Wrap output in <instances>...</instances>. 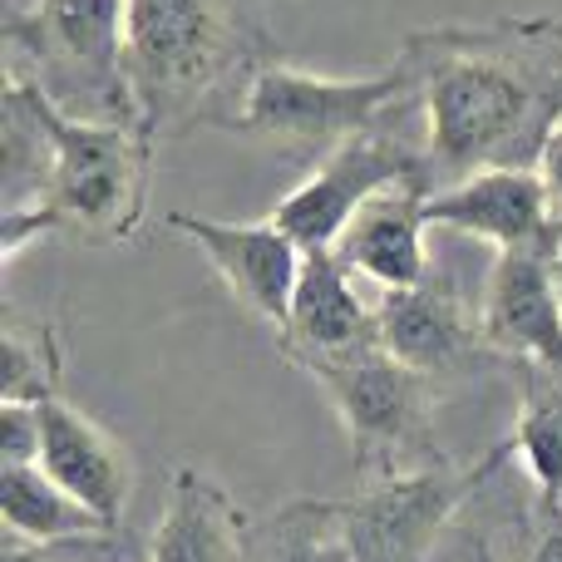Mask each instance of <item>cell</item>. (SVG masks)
Returning a JSON list of instances; mask_svg holds the SVG:
<instances>
[{"label": "cell", "instance_id": "7a4b0ae2", "mask_svg": "<svg viewBox=\"0 0 562 562\" xmlns=\"http://www.w3.org/2000/svg\"><path fill=\"white\" fill-rule=\"evenodd\" d=\"M272 59L267 0H128V79L154 144L223 128Z\"/></svg>", "mask_w": 562, "mask_h": 562}, {"label": "cell", "instance_id": "8fae6325", "mask_svg": "<svg viewBox=\"0 0 562 562\" xmlns=\"http://www.w3.org/2000/svg\"><path fill=\"white\" fill-rule=\"evenodd\" d=\"M375 326H380V346L400 366L419 370L429 380H449L459 370L494 356L484 346L479 301H469L464 291L439 277L405 286V291H385L375 301Z\"/></svg>", "mask_w": 562, "mask_h": 562}, {"label": "cell", "instance_id": "7c38bea8", "mask_svg": "<svg viewBox=\"0 0 562 562\" xmlns=\"http://www.w3.org/2000/svg\"><path fill=\"white\" fill-rule=\"evenodd\" d=\"M484 346L508 366L562 370V291L558 257L543 252H498L479 296Z\"/></svg>", "mask_w": 562, "mask_h": 562}, {"label": "cell", "instance_id": "30bf717a", "mask_svg": "<svg viewBox=\"0 0 562 562\" xmlns=\"http://www.w3.org/2000/svg\"><path fill=\"white\" fill-rule=\"evenodd\" d=\"M164 227L207 257V267L223 277V286L233 291L237 306L252 311L272 330L286 326L306 252L281 233L272 217H262V223H217V217L203 213H168Z\"/></svg>", "mask_w": 562, "mask_h": 562}, {"label": "cell", "instance_id": "d6986e66", "mask_svg": "<svg viewBox=\"0 0 562 562\" xmlns=\"http://www.w3.org/2000/svg\"><path fill=\"white\" fill-rule=\"evenodd\" d=\"M252 562H350L340 498H296L252 528Z\"/></svg>", "mask_w": 562, "mask_h": 562}, {"label": "cell", "instance_id": "ac0fdd59", "mask_svg": "<svg viewBox=\"0 0 562 562\" xmlns=\"http://www.w3.org/2000/svg\"><path fill=\"white\" fill-rule=\"evenodd\" d=\"M0 518L15 543H65V538L109 533L104 518L69 498L40 464H0Z\"/></svg>", "mask_w": 562, "mask_h": 562}, {"label": "cell", "instance_id": "603a6c76", "mask_svg": "<svg viewBox=\"0 0 562 562\" xmlns=\"http://www.w3.org/2000/svg\"><path fill=\"white\" fill-rule=\"evenodd\" d=\"M528 562H562V508L538 514V538H533Z\"/></svg>", "mask_w": 562, "mask_h": 562}, {"label": "cell", "instance_id": "44dd1931", "mask_svg": "<svg viewBox=\"0 0 562 562\" xmlns=\"http://www.w3.org/2000/svg\"><path fill=\"white\" fill-rule=\"evenodd\" d=\"M0 562H144V548H134L124 528H109V533L65 538V543H15L10 538Z\"/></svg>", "mask_w": 562, "mask_h": 562}, {"label": "cell", "instance_id": "9a60e30c", "mask_svg": "<svg viewBox=\"0 0 562 562\" xmlns=\"http://www.w3.org/2000/svg\"><path fill=\"white\" fill-rule=\"evenodd\" d=\"M144 562H252V518L217 479L178 464Z\"/></svg>", "mask_w": 562, "mask_h": 562}, {"label": "cell", "instance_id": "d4e9b609", "mask_svg": "<svg viewBox=\"0 0 562 562\" xmlns=\"http://www.w3.org/2000/svg\"><path fill=\"white\" fill-rule=\"evenodd\" d=\"M558 291H562V257H558Z\"/></svg>", "mask_w": 562, "mask_h": 562}, {"label": "cell", "instance_id": "cb8c5ba5", "mask_svg": "<svg viewBox=\"0 0 562 562\" xmlns=\"http://www.w3.org/2000/svg\"><path fill=\"white\" fill-rule=\"evenodd\" d=\"M538 173H543L548 193H553V203H558V213H562V128H558L553 138H548V148H543V164H538Z\"/></svg>", "mask_w": 562, "mask_h": 562}, {"label": "cell", "instance_id": "9c48e42d", "mask_svg": "<svg viewBox=\"0 0 562 562\" xmlns=\"http://www.w3.org/2000/svg\"><path fill=\"white\" fill-rule=\"evenodd\" d=\"M429 227L488 243L494 252L562 257V213L538 168H488L429 193Z\"/></svg>", "mask_w": 562, "mask_h": 562}, {"label": "cell", "instance_id": "6da1fadb", "mask_svg": "<svg viewBox=\"0 0 562 562\" xmlns=\"http://www.w3.org/2000/svg\"><path fill=\"white\" fill-rule=\"evenodd\" d=\"M395 65L425 124L435 188L488 168H538L562 128V20L553 15L419 30Z\"/></svg>", "mask_w": 562, "mask_h": 562}, {"label": "cell", "instance_id": "8992f818", "mask_svg": "<svg viewBox=\"0 0 562 562\" xmlns=\"http://www.w3.org/2000/svg\"><path fill=\"white\" fill-rule=\"evenodd\" d=\"M395 183H429V148H425V124L419 109L409 99H400L375 128L346 138L340 148H330L326 158L311 164V173L291 188L286 198L272 207V223L301 252H326L340 243V233L350 227V217L370 203L375 193Z\"/></svg>", "mask_w": 562, "mask_h": 562}, {"label": "cell", "instance_id": "5bb4252c", "mask_svg": "<svg viewBox=\"0 0 562 562\" xmlns=\"http://www.w3.org/2000/svg\"><path fill=\"white\" fill-rule=\"evenodd\" d=\"M277 346L296 370L380 346L375 306L356 291V272L336 257V247L306 252L296 296H291V316L277 330Z\"/></svg>", "mask_w": 562, "mask_h": 562}, {"label": "cell", "instance_id": "ba28073f", "mask_svg": "<svg viewBox=\"0 0 562 562\" xmlns=\"http://www.w3.org/2000/svg\"><path fill=\"white\" fill-rule=\"evenodd\" d=\"M508 445L484 454L479 464H429L415 474L370 479L366 494L340 498V533L350 562H435V548L454 514L498 474Z\"/></svg>", "mask_w": 562, "mask_h": 562}, {"label": "cell", "instance_id": "e0dca14e", "mask_svg": "<svg viewBox=\"0 0 562 562\" xmlns=\"http://www.w3.org/2000/svg\"><path fill=\"white\" fill-rule=\"evenodd\" d=\"M518 370V425L508 435V454L533 484L538 508H562V370L514 366Z\"/></svg>", "mask_w": 562, "mask_h": 562}, {"label": "cell", "instance_id": "277c9868", "mask_svg": "<svg viewBox=\"0 0 562 562\" xmlns=\"http://www.w3.org/2000/svg\"><path fill=\"white\" fill-rule=\"evenodd\" d=\"M49 178L35 207L49 237L119 247L144 233L154 138L138 124H79L49 104Z\"/></svg>", "mask_w": 562, "mask_h": 562}, {"label": "cell", "instance_id": "5b68a950", "mask_svg": "<svg viewBox=\"0 0 562 562\" xmlns=\"http://www.w3.org/2000/svg\"><path fill=\"white\" fill-rule=\"evenodd\" d=\"M301 375L316 380L326 405L336 409L356 459L370 479L415 474V469L445 464V449L435 439L439 380L400 366L385 346L350 350L336 360H316Z\"/></svg>", "mask_w": 562, "mask_h": 562}, {"label": "cell", "instance_id": "ffe728a7", "mask_svg": "<svg viewBox=\"0 0 562 562\" xmlns=\"http://www.w3.org/2000/svg\"><path fill=\"white\" fill-rule=\"evenodd\" d=\"M0 400H20V405H40L49 395H65V346L49 321H20L5 311L0 321Z\"/></svg>", "mask_w": 562, "mask_h": 562}, {"label": "cell", "instance_id": "3957f363", "mask_svg": "<svg viewBox=\"0 0 562 562\" xmlns=\"http://www.w3.org/2000/svg\"><path fill=\"white\" fill-rule=\"evenodd\" d=\"M10 69L79 124H138L128 0H35L5 10Z\"/></svg>", "mask_w": 562, "mask_h": 562}, {"label": "cell", "instance_id": "484cf974", "mask_svg": "<svg viewBox=\"0 0 562 562\" xmlns=\"http://www.w3.org/2000/svg\"><path fill=\"white\" fill-rule=\"evenodd\" d=\"M474 562H494V558H488V553H479V558H474Z\"/></svg>", "mask_w": 562, "mask_h": 562}, {"label": "cell", "instance_id": "52a82bcc", "mask_svg": "<svg viewBox=\"0 0 562 562\" xmlns=\"http://www.w3.org/2000/svg\"><path fill=\"white\" fill-rule=\"evenodd\" d=\"M400 99H409V79L400 65L366 79H326L272 59L252 75L237 114L223 124V134L272 144L281 154L326 158L346 138L375 128Z\"/></svg>", "mask_w": 562, "mask_h": 562}, {"label": "cell", "instance_id": "4fadbf2b", "mask_svg": "<svg viewBox=\"0 0 562 562\" xmlns=\"http://www.w3.org/2000/svg\"><path fill=\"white\" fill-rule=\"evenodd\" d=\"M40 469L109 528H124L138 484L134 454L65 395L40 400Z\"/></svg>", "mask_w": 562, "mask_h": 562}, {"label": "cell", "instance_id": "7402d4cb", "mask_svg": "<svg viewBox=\"0 0 562 562\" xmlns=\"http://www.w3.org/2000/svg\"><path fill=\"white\" fill-rule=\"evenodd\" d=\"M0 464H40V405L0 400Z\"/></svg>", "mask_w": 562, "mask_h": 562}, {"label": "cell", "instance_id": "2e32d148", "mask_svg": "<svg viewBox=\"0 0 562 562\" xmlns=\"http://www.w3.org/2000/svg\"><path fill=\"white\" fill-rule=\"evenodd\" d=\"M429 183H395L375 193L340 233L336 257L356 277H370L380 291H405L429 281Z\"/></svg>", "mask_w": 562, "mask_h": 562}]
</instances>
